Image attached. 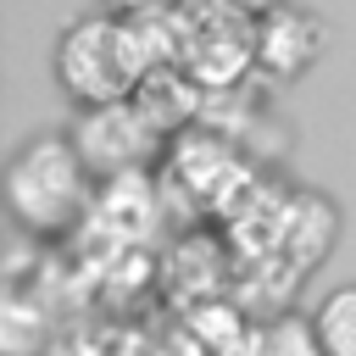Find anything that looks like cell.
Here are the masks:
<instances>
[{"mask_svg":"<svg viewBox=\"0 0 356 356\" xmlns=\"http://www.w3.org/2000/svg\"><path fill=\"white\" fill-rule=\"evenodd\" d=\"M78 156H83V167L89 172H106V178H122V172H134V161H145V150L156 145V128L139 117V106L134 100H122V106H100V111H83V122H78Z\"/></svg>","mask_w":356,"mask_h":356,"instance_id":"277c9868","label":"cell"},{"mask_svg":"<svg viewBox=\"0 0 356 356\" xmlns=\"http://www.w3.org/2000/svg\"><path fill=\"white\" fill-rule=\"evenodd\" d=\"M145 72H156V67H150L145 44L134 39L128 17H83L56 44V78L89 111L134 100V89H139Z\"/></svg>","mask_w":356,"mask_h":356,"instance_id":"6da1fadb","label":"cell"},{"mask_svg":"<svg viewBox=\"0 0 356 356\" xmlns=\"http://www.w3.org/2000/svg\"><path fill=\"white\" fill-rule=\"evenodd\" d=\"M106 6V17H134V11H150L156 0H100Z\"/></svg>","mask_w":356,"mask_h":356,"instance_id":"8fae6325","label":"cell"},{"mask_svg":"<svg viewBox=\"0 0 356 356\" xmlns=\"http://www.w3.org/2000/svg\"><path fill=\"white\" fill-rule=\"evenodd\" d=\"M245 356H323V339H317V323H312V317L278 312V317H267V323H250Z\"/></svg>","mask_w":356,"mask_h":356,"instance_id":"ba28073f","label":"cell"},{"mask_svg":"<svg viewBox=\"0 0 356 356\" xmlns=\"http://www.w3.org/2000/svg\"><path fill=\"white\" fill-rule=\"evenodd\" d=\"M312 323H317L323 356H356V284H339L334 295H323Z\"/></svg>","mask_w":356,"mask_h":356,"instance_id":"9c48e42d","label":"cell"},{"mask_svg":"<svg viewBox=\"0 0 356 356\" xmlns=\"http://www.w3.org/2000/svg\"><path fill=\"white\" fill-rule=\"evenodd\" d=\"M200 100H206V89H200L189 72H178V67H156V72H145L139 89H134V106H139V117H145L156 134H178L184 122H195Z\"/></svg>","mask_w":356,"mask_h":356,"instance_id":"8992f818","label":"cell"},{"mask_svg":"<svg viewBox=\"0 0 356 356\" xmlns=\"http://www.w3.org/2000/svg\"><path fill=\"white\" fill-rule=\"evenodd\" d=\"M228 11H239V17H250V22H261L267 11H278V6H289V0H222Z\"/></svg>","mask_w":356,"mask_h":356,"instance_id":"30bf717a","label":"cell"},{"mask_svg":"<svg viewBox=\"0 0 356 356\" xmlns=\"http://www.w3.org/2000/svg\"><path fill=\"white\" fill-rule=\"evenodd\" d=\"M250 323L234 306H195L184 317V356H245Z\"/></svg>","mask_w":356,"mask_h":356,"instance_id":"52a82bcc","label":"cell"},{"mask_svg":"<svg viewBox=\"0 0 356 356\" xmlns=\"http://www.w3.org/2000/svg\"><path fill=\"white\" fill-rule=\"evenodd\" d=\"M172 67L200 89H228L256 67V22L222 0H172Z\"/></svg>","mask_w":356,"mask_h":356,"instance_id":"7a4b0ae2","label":"cell"},{"mask_svg":"<svg viewBox=\"0 0 356 356\" xmlns=\"http://www.w3.org/2000/svg\"><path fill=\"white\" fill-rule=\"evenodd\" d=\"M6 189H11V211L28 228H67L89 200L78 145L61 139V134L28 139L6 167Z\"/></svg>","mask_w":356,"mask_h":356,"instance_id":"3957f363","label":"cell"},{"mask_svg":"<svg viewBox=\"0 0 356 356\" xmlns=\"http://www.w3.org/2000/svg\"><path fill=\"white\" fill-rule=\"evenodd\" d=\"M328 22L306 6H278L256 22V67L267 78H300L317 56H323Z\"/></svg>","mask_w":356,"mask_h":356,"instance_id":"5b68a950","label":"cell"}]
</instances>
